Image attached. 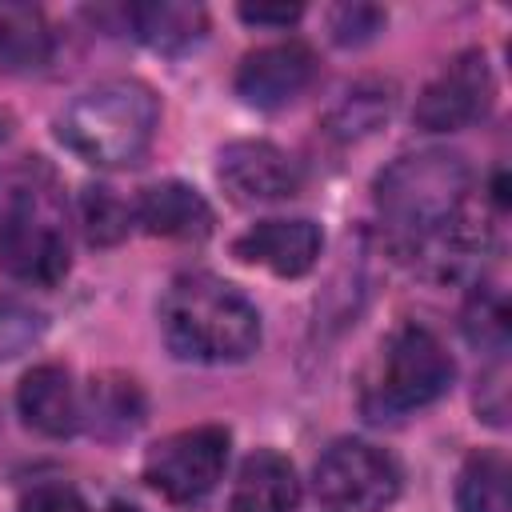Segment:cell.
Returning <instances> with one entry per match:
<instances>
[{"label": "cell", "instance_id": "1", "mask_svg": "<svg viewBox=\"0 0 512 512\" xmlns=\"http://www.w3.org/2000/svg\"><path fill=\"white\" fill-rule=\"evenodd\" d=\"M164 344L192 364H232L256 352L260 312L256 304L212 272H184L160 300Z\"/></svg>", "mask_w": 512, "mask_h": 512}, {"label": "cell", "instance_id": "2", "mask_svg": "<svg viewBox=\"0 0 512 512\" xmlns=\"http://www.w3.org/2000/svg\"><path fill=\"white\" fill-rule=\"evenodd\" d=\"M0 268L36 288H52L68 272L64 200L40 156L0 176Z\"/></svg>", "mask_w": 512, "mask_h": 512}, {"label": "cell", "instance_id": "3", "mask_svg": "<svg viewBox=\"0 0 512 512\" xmlns=\"http://www.w3.org/2000/svg\"><path fill=\"white\" fill-rule=\"evenodd\" d=\"M472 192V168L464 156L444 148H424L392 160L376 176V208L400 236L404 252L464 224V204Z\"/></svg>", "mask_w": 512, "mask_h": 512}, {"label": "cell", "instance_id": "4", "mask_svg": "<svg viewBox=\"0 0 512 512\" xmlns=\"http://www.w3.org/2000/svg\"><path fill=\"white\" fill-rule=\"evenodd\" d=\"M160 120V104L140 80H100L84 88L60 116V140L96 168H124L144 156Z\"/></svg>", "mask_w": 512, "mask_h": 512}, {"label": "cell", "instance_id": "5", "mask_svg": "<svg viewBox=\"0 0 512 512\" xmlns=\"http://www.w3.org/2000/svg\"><path fill=\"white\" fill-rule=\"evenodd\" d=\"M456 364L436 332L420 324H400L388 332L364 372L360 412L368 420H400L416 408H428L452 388Z\"/></svg>", "mask_w": 512, "mask_h": 512}, {"label": "cell", "instance_id": "6", "mask_svg": "<svg viewBox=\"0 0 512 512\" xmlns=\"http://www.w3.org/2000/svg\"><path fill=\"white\" fill-rule=\"evenodd\" d=\"M228 464V428L220 424H200L164 436L160 444L148 448L144 456V480L172 504H192L204 500Z\"/></svg>", "mask_w": 512, "mask_h": 512}, {"label": "cell", "instance_id": "7", "mask_svg": "<svg viewBox=\"0 0 512 512\" xmlns=\"http://www.w3.org/2000/svg\"><path fill=\"white\" fill-rule=\"evenodd\" d=\"M316 496L336 512H380L400 492L396 460L364 440H336L312 472Z\"/></svg>", "mask_w": 512, "mask_h": 512}, {"label": "cell", "instance_id": "8", "mask_svg": "<svg viewBox=\"0 0 512 512\" xmlns=\"http://www.w3.org/2000/svg\"><path fill=\"white\" fill-rule=\"evenodd\" d=\"M492 96L496 80L484 52H460L424 84L412 116L424 132H460L492 108Z\"/></svg>", "mask_w": 512, "mask_h": 512}, {"label": "cell", "instance_id": "9", "mask_svg": "<svg viewBox=\"0 0 512 512\" xmlns=\"http://www.w3.org/2000/svg\"><path fill=\"white\" fill-rule=\"evenodd\" d=\"M220 184L240 204H264V200H288L304 184V168L292 152L268 140H236L220 148Z\"/></svg>", "mask_w": 512, "mask_h": 512}, {"label": "cell", "instance_id": "10", "mask_svg": "<svg viewBox=\"0 0 512 512\" xmlns=\"http://www.w3.org/2000/svg\"><path fill=\"white\" fill-rule=\"evenodd\" d=\"M316 76V52L300 40H276L248 52L236 68V96L252 108H284Z\"/></svg>", "mask_w": 512, "mask_h": 512}, {"label": "cell", "instance_id": "11", "mask_svg": "<svg viewBox=\"0 0 512 512\" xmlns=\"http://www.w3.org/2000/svg\"><path fill=\"white\" fill-rule=\"evenodd\" d=\"M320 228L312 220H260L236 240V256L276 276H304L320 260Z\"/></svg>", "mask_w": 512, "mask_h": 512}, {"label": "cell", "instance_id": "12", "mask_svg": "<svg viewBox=\"0 0 512 512\" xmlns=\"http://www.w3.org/2000/svg\"><path fill=\"white\" fill-rule=\"evenodd\" d=\"M132 220L152 232V236H168V240H204L216 224L208 200L180 184V180H164V184H148L140 196H136V208H132Z\"/></svg>", "mask_w": 512, "mask_h": 512}, {"label": "cell", "instance_id": "13", "mask_svg": "<svg viewBox=\"0 0 512 512\" xmlns=\"http://www.w3.org/2000/svg\"><path fill=\"white\" fill-rule=\"evenodd\" d=\"M16 408L28 428L44 436H68L80 424V396L64 364H36L16 388Z\"/></svg>", "mask_w": 512, "mask_h": 512}, {"label": "cell", "instance_id": "14", "mask_svg": "<svg viewBox=\"0 0 512 512\" xmlns=\"http://www.w3.org/2000/svg\"><path fill=\"white\" fill-rule=\"evenodd\" d=\"M300 504V480L288 456L272 448H256L232 484L228 512H296Z\"/></svg>", "mask_w": 512, "mask_h": 512}, {"label": "cell", "instance_id": "15", "mask_svg": "<svg viewBox=\"0 0 512 512\" xmlns=\"http://www.w3.org/2000/svg\"><path fill=\"white\" fill-rule=\"evenodd\" d=\"M128 24L136 32V40H144L152 52H188L192 44H200L208 16L200 4H176V0H148V4H132L128 8Z\"/></svg>", "mask_w": 512, "mask_h": 512}, {"label": "cell", "instance_id": "16", "mask_svg": "<svg viewBox=\"0 0 512 512\" xmlns=\"http://www.w3.org/2000/svg\"><path fill=\"white\" fill-rule=\"evenodd\" d=\"M52 56V32L36 4L0 0V68L36 72Z\"/></svg>", "mask_w": 512, "mask_h": 512}, {"label": "cell", "instance_id": "17", "mask_svg": "<svg viewBox=\"0 0 512 512\" xmlns=\"http://www.w3.org/2000/svg\"><path fill=\"white\" fill-rule=\"evenodd\" d=\"M508 480H512V468L504 452L496 448L472 452L456 480V508L460 512H512Z\"/></svg>", "mask_w": 512, "mask_h": 512}, {"label": "cell", "instance_id": "18", "mask_svg": "<svg viewBox=\"0 0 512 512\" xmlns=\"http://www.w3.org/2000/svg\"><path fill=\"white\" fill-rule=\"evenodd\" d=\"M88 404L92 408H80V416H92V428L104 432V436L132 432L140 424V416H144V396H140L136 380H124V376L92 380Z\"/></svg>", "mask_w": 512, "mask_h": 512}, {"label": "cell", "instance_id": "19", "mask_svg": "<svg viewBox=\"0 0 512 512\" xmlns=\"http://www.w3.org/2000/svg\"><path fill=\"white\" fill-rule=\"evenodd\" d=\"M508 320H512L508 316V300H504V292L496 284H476L468 292L464 320H460L464 324V336H468V344H476L492 360L508 352V332H512Z\"/></svg>", "mask_w": 512, "mask_h": 512}, {"label": "cell", "instance_id": "20", "mask_svg": "<svg viewBox=\"0 0 512 512\" xmlns=\"http://www.w3.org/2000/svg\"><path fill=\"white\" fill-rule=\"evenodd\" d=\"M80 224H84V236L88 244L96 248H108V244H120L132 228V208L108 188V184H88L80 192Z\"/></svg>", "mask_w": 512, "mask_h": 512}, {"label": "cell", "instance_id": "21", "mask_svg": "<svg viewBox=\"0 0 512 512\" xmlns=\"http://www.w3.org/2000/svg\"><path fill=\"white\" fill-rule=\"evenodd\" d=\"M40 332H44L40 312L20 308V304H0V360H12L24 348H32Z\"/></svg>", "mask_w": 512, "mask_h": 512}, {"label": "cell", "instance_id": "22", "mask_svg": "<svg viewBox=\"0 0 512 512\" xmlns=\"http://www.w3.org/2000/svg\"><path fill=\"white\" fill-rule=\"evenodd\" d=\"M384 28V12L372 4H340L332 12V40L336 44H364Z\"/></svg>", "mask_w": 512, "mask_h": 512}, {"label": "cell", "instance_id": "23", "mask_svg": "<svg viewBox=\"0 0 512 512\" xmlns=\"http://www.w3.org/2000/svg\"><path fill=\"white\" fill-rule=\"evenodd\" d=\"M388 96L384 92H364V88H356V92H348V100L340 104V112H336V132L340 136H352V132H368L380 116H388Z\"/></svg>", "mask_w": 512, "mask_h": 512}, {"label": "cell", "instance_id": "24", "mask_svg": "<svg viewBox=\"0 0 512 512\" xmlns=\"http://www.w3.org/2000/svg\"><path fill=\"white\" fill-rule=\"evenodd\" d=\"M508 372H504V356L492 360V368L484 372L480 388H476V412L488 420V424H504L508 416Z\"/></svg>", "mask_w": 512, "mask_h": 512}, {"label": "cell", "instance_id": "25", "mask_svg": "<svg viewBox=\"0 0 512 512\" xmlns=\"http://www.w3.org/2000/svg\"><path fill=\"white\" fill-rule=\"evenodd\" d=\"M16 512H92V508H88V500H84L76 488H68V484H40V488H32V492L20 500Z\"/></svg>", "mask_w": 512, "mask_h": 512}, {"label": "cell", "instance_id": "26", "mask_svg": "<svg viewBox=\"0 0 512 512\" xmlns=\"http://www.w3.org/2000/svg\"><path fill=\"white\" fill-rule=\"evenodd\" d=\"M300 4H244L240 8V20L248 24H276V28H288L300 20Z\"/></svg>", "mask_w": 512, "mask_h": 512}, {"label": "cell", "instance_id": "27", "mask_svg": "<svg viewBox=\"0 0 512 512\" xmlns=\"http://www.w3.org/2000/svg\"><path fill=\"white\" fill-rule=\"evenodd\" d=\"M492 196H496V204H500V208L508 204V184H504V172H496V184H492Z\"/></svg>", "mask_w": 512, "mask_h": 512}, {"label": "cell", "instance_id": "28", "mask_svg": "<svg viewBox=\"0 0 512 512\" xmlns=\"http://www.w3.org/2000/svg\"><path fill=\"white\" fill-rule=\"evenodd\" d=\"M112 512H140V508H124V504H116V508H112Z\"/></svg>", "mask_w": 512, "mask_h": 512}]
</instances>
